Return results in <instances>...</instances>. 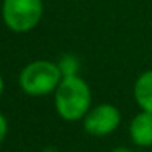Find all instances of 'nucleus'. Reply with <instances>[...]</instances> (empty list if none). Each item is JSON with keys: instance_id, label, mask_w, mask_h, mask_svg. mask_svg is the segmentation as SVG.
I'll return each mask as SVG.
<instances>
[{"instance_id": "1", "label": "nucleus", "mask_w": 152, "mask_h": 152, "mask_svg": "<svg viewBox=\"0 0 152 152\" xmlns=\"http://www.w3.org/2000/svg\"><path fill=\"white\" fill-rule=\"evenodd\" d=\"M57 115L66 121H79L92 108V90L80 75L62 77L54 92Z\"/></svg>"}, {"instance_id": "2", "label": "nucleus", "mask_w": 152, "mask_h": 152, "mask_svg": "<svg viewBox=\"0 0 152 152\" xmlns=\"http://www.w3.org/2000/svg\"><path fill=\"white\" fill-rule=\"evenodd\" d=\"M61 80H62V72L57 62L39 59L23 67L18 82L25 93L31 96H44L56 92Z\"/></svg>"}, {"instance_id": "3", "label": "nucleus", "mask_w": 152, "mask_h": 152, "mask_svg": "<svg viewBox=\"0 0 152 152\" xmlns=\"http://www.w3.org/2000/svg\"><path fill=\"white\" fill-rule=\"evenodd\" d=\"M44 13L43 0H4L2 18L13 33H28L39 25Z\"/></svg>"}, {"instance_id": "4", "label": "nucleus", "mask_w": 152, "mask_h": 152, "mask_svg": "<svg viewBox=\"0 0 152 152\" xmlns=\"http://www.w3.org/2000/svg\"><path fill=\"white\" fill-rule=\"evenodd\" d=\"M82 121L85 132L95 137H103L118 129L121 124V111L111 103H100L88 110Z\"/></svg>"}, {"instance_id": "5", "label": "nucleus", "mask_w": 152, "mask_h": 152, "mask_svg": "<svg viewBox=\"0 0 152 152\" xmlns=\"http://www.w3.org/2000/svg\"><path fill=\"white\" fill-rule=\"evenodd\" d=\"M129 139L139 147H151L152 145V113L141 111L134 115L129 123Z\"/></svg>"}, {"instance_id": "6", "label": "nucleus", "mask_w": 152, "mask_h": 152, "mask_svg": "<svg viewBox=\"0 0 152 152\" xmlns=\"http://www.w3.org/2000/svg\"><path fill=\"white\" fill-rule=\"evenodd\" d=\"M132 95L139 108L152 113V69L139 74L132 87Z\"/></svg>"}, {"instance_id": "7", "label": "nucleus", "mask_w": 152, "mask_h": 152, "mask_svg": "<svg viewBox=\"0 0 152 152\" xmlns=\"http://www.w3.org/2000/svg\"><path fill=\"white\" fill-rule=\"evenodd\" d=\"M61 72H62V77L67 75H79V67H80V61L77 59L72 54H66V56L61 57V61L57 62Z\"/></svg>"}, {"instance_id": "8", "label": "nucleus", "mask_w": 152, "mask_h": 152, "mask_svg": "<svg viewBox=\"0 0 152 152\" xmlns=\"http://www.w3.org/2000/svg\"><path fill=\"white\" fill-rule=\"evenodd\" d=\"M7 119H5L4 115H0V142L4 141V137L7 136Z\"/></svg>"}, {"instance_id": "9", "label": "nucleus", "mask_w": 152, "mask_h": 152, "mask_svg": "<svg viewBox=\"0 0 152 152\" xmlns=\"http://www.w3.org/2000/svg\"><path fill=\"white\" fill-rule=\"evenodd\" d=\"M111 152H132V151L128 147H116V149H113Z\"/></svg>"}, {"instance_id": "10", "label": "nucleus", "mask_w": 152, "mask_h": 152, "mask_svg": "<svg viewBox=\"0 0 152 152\" xmlns=\"http://www.w3.org/2000/svg\"><path fill=\"white\" fill-rule=\"evenodd\" d=\"M4 92V80H2V75H0V95Z\"/></svg>"}]
</instances>
